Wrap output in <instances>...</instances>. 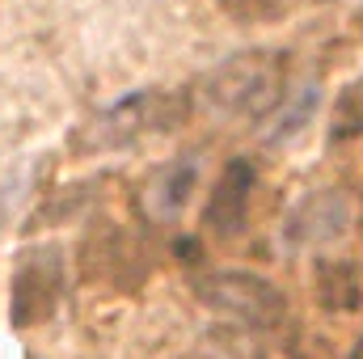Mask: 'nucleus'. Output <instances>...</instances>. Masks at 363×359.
Returning a JSON list of instances; mask_svg holds the SVG:
<instances>
[{"label":"nucleus","instance_id":"5","mask_svg":"<svg viewBox=\"0 0 363 359\" xmlns=\"http://www.w3.org/2000/svg\"><path fill=\"white\" fill-rule=\"evenodd\" d=\"M355 224V199L342 190V186H325V190H313L283 224V241L291 250H317V245H330L338 237H347Z\"/></svg>","mask_w":363,"mask_h":359},{"label":"nucleus","instance_id":"1","mask_svg":"<svg viewBox=\"0 0 363 359\" xmlns=\"http://www.w3.org/2000/svg\"><path fill=\"white\" fill-rule=\"evenodd\" d=\"M287 97L283 51H241L207 72L194 89V110L216 123H258Z\"/></svg>","mask_w":363,"mask_h":359},{"label":"nucleus","instance_id":"10","mask_svg":"<svg viewBox=\"0 0 363 359\" xmlns=\"http://www.w3.org/2000/svg\"><path fill=\"white\" fill-rule=\"evenodd\" d=\"M363 131V81L347 85V93L338 97L334 106V123H330V140L342 144V140H355Z\"/></svg>","mask_w":363,"mask_h":359},{"label":"nucleus","instance_id":"4","mask_svg":"<svg viewBox=\"0 0 363 359\" xmlns=\"http://www.w3.org/2000/svg\"><path fill=\"white\" fill-rule=\"evenodd\" d=\"M64 292V258L60 250L43 245V250H26L13 267V300H9V317L17 330H34L38 321H47L55 313V300Z\"/></svg>","mask_w":363,"mask_h":359},{"label":"nucleus","instance_id":"12","mask_svg":"<svg viewBox=\"0 0 363 359\" xmlns=\"http://www.w3.org/2000/svg\"><path fill=\"white\" fill-rule=\"evenodd\" d=\"M355 359H363V343H359V351H355Z\"/></svg>","mask_w":363,"mask_h":359},{"label":"nucleus","instance_id":"7","mask_svg":"<svg viewBox=\"0 0 363 359\" xmlns=\"http://www.w3.org/2000/svg\"><path fill=\"white\" fill-rule=\"evenodd\" d=\"M194 182H199V161L194 157H182V161L152 170L148 182L140 186V211L152 224H174L186 211L190 194H194Z\"/></svg>","mask_w":363,"mask_h":359},{"label":"nucleus","instance_id":"11","mask_svg":"<svg viewBox=\"0 0 363 359\" xmlns=\"http://www.w3.org/2000/svg\"><path fill=\"white\" fill-rule=\"evenodd\" d=\"M216 4L241 26H267V21H279L291 9V0H216Z\"/></svg>","mask_w":363,"mask_h":359},{"label":"nucleus","instance_id":"6","mask_svg":"<svg viewBox=\"0 0 363 359\" xmlns=\"http://www.w3.org/2000/svg\"><path fill=\"white\" fill-rule=\"evenodd\" d=\"M254 186H258V165L245 161V157H233L220 170V178L211 186V199H207V211H203V224H207L211 237L228 241V237H237L245 228Z\"/></svg>","mask_w":363,"mask_h":359},{"label":"nucleus","instance_id":"9","mask_svg":"<svg viewBox=\"0 0 363 359\" xmlns=\"http://www.w3.org/2000/svg\"><path fill=\"white\" fill-rule=\"evenodd\" d=\"M317 296H321L325 309H359V279H355V270L347 263H325Z\"/></svg>","mask_w":363,"mask_h":359},{"label":"nucleus","instance_id":"8","mask_svg":"<svg viewBox=\"0 0 363 359\" xmlns=\"http://www.w3.org/2000/svg\"><path fill=\"white\" fill-rule=\"evenodd\" d=\"M317 106H321V85H317V81H308V85H300L296 93H287L271 114H267L262 140H267V144H291V140L313 123Z\"/></svg>","mask_w":363,"mask_h":359},{"label":"nucleus","instance_id":"2","mask_svg":"<svg viewBox=\"0 0 363 359\" xmlns=\"http://www.w3.org/2000/svg\"><path fill=\"white\" fill-rule=\"evenodd\" d=\"M190 101L182 93L169 89H140L118 97L114 106H106L101 114H93V123L81 136V148L89 153H110V148H127V144H140L148 136H161L169 127H178L186 118Z\"/></svg>","mask_w":363,"mask_h":359},{"label":"nucleus","instance_id":"3","mask_svg":"<svg viewBox=\"0 0 363 359\" xmlns=\"http://www.w3.org/2000/svg\"><path fill=\"white\" fill-rule=\"evenodd\" d=\"M194 292L216 313L237 317L241 326H254V330H274L287 317L283 292L274 287L271 279L250 275V270H216V275H203L194 283Z\"/></svg>","mask_w":363,"mask_h":359}]
</instances>
